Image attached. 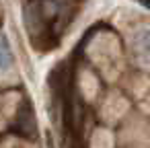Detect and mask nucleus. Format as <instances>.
<instances>
[{"label":"nucleus","mask_w":150,"mask_h":148,"mask_svg":"<svg viewBox=\"0 0 150 148\" xmlns=\"http://www.w3.org/2000/svg\"><path fill=\"white\" fill-rule=\"evenodd\" d=\"M15 132L21 134V136H35V117H33L31 103H23L19 115H17Z\"/></svg>","instance_id":"f257e3e1"},{"label":"nucleus","mask_w":150,"mask_h":148,"mask_svg":"<svg viewBox=\"0 0 150 148\" xmlns=\"http://www.w3.org/2000/svg\"><path fill=\"white\" fill-rule=\"evenodd\" d=\"M134 50H136V54H138L144 62L150 64V31H142V33L136 35V39H134Z\"/></svg>","instance_id":"f03ea898"},{"label":"nucleus","mask_w":150,"mask_h":148,"mask_svg":"<svg viewBox=\"0 0 150 148\" xmlns=\"http://www.w3.org/2000/svg\"><path fill=\"white\" fill-rule=\"evenodd\" d=\"M13 64V54L4 35H0V70H8Z\"/></svg>","instance_id":"7ed1b4c3"}]
</instances>
